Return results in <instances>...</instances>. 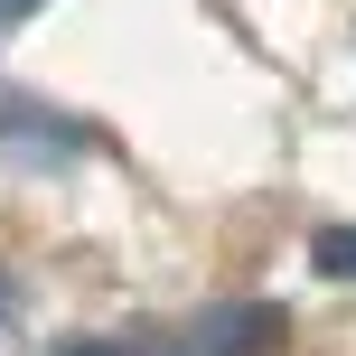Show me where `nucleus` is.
<instances>
[{"instance_id":"1","label":"nucleus","mask_w":356,"mask_h":356,"mask_svg":"<svg viewBox=\"0 0 356 356\" xmlns=\"http://www.w3.org/2000/svg\"><path fill=\"white\" fill-rule=\"evenodd\" d=\"M309 263H319L328 282H356V225H328L319 244H309Z\"/></svg>"},{"instance_id":"2","label":"nucleus","mask_w":356,"mask_h":356,"mask_svg":"<svg viewBox=\"0 0 356 356\" xmlns=\"http://www.w3.org/2000/svg\"><path fill=\"white\" fill-rule=\"evenodd\" d=\"M272 338V309H225L216 319V347H263Z\"/></svg>"},{"instance_id":"3","label":"nucleus","mask_w":356,"mask_h":356,"mask_svg":"<svg viewBox=\"0 0 356 356\" xmlns=\"http://www.w3.org/2000/svg\"><path fill=\"white\" fill-rule=\"evenodd\" d=\"M47 0H0V29H19V19H38Z\"/></svg>"},{"instance_id":"4","label":"nucleus","mask_w":356,"mask_h":356,"mask_svg":"<svg viewBox=\"0 0 356 356\" xmlns=\"http://www.w3.org/2000/svg\"><path fill=\"white\" fill-rule=\"evenodd\" d=\"M66 356H122V347H66Z\"/></svg>"},{"instance_id":"5","label":"nucleus","mask_w":356,"mask_h":356,"mask_svg":"<svg viewBox=\"0 0 356 356\" xmlns=\"http://www.w3.org/2000/svg\"><path fill=\"white\" fill-rule=\"evenodd\" d=\"M0 309H10V282H0Z\"/></svg>"}]
</instances>
